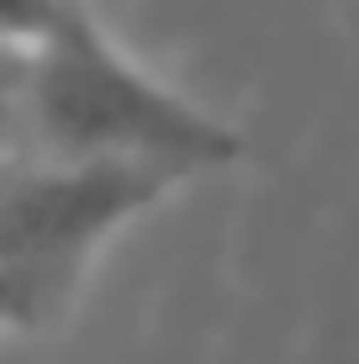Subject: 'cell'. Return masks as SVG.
Returning <instances> with one entry per match:
<instances>
[{
    "label": "cell",
    "instance_id": "obj_1",
    "mask_svg": "<svg viewBox=\"0 0 359 364\" xmlns=\"http://www.w3.org/2000/svg\"><path fill=\"white\" fill-rule=\"evenodd\" d=\"M238 154L243 137L132 64L90 0H74L32 48V159L43 164H143L185 180Z\"/></svg>",
    "mask_w": 359,
    "mask_h": 364
},
{
    "label": "cell",
    "instance_id": "obj_2",
    "mask_svg": "<svg viewBox=\"0 0 359 364\" xmlns=\"http://www.w3.org/2000/svg\"><path fill=\"white\" fill-rule=\"evenodd\" d=\"M32 164V48L0 43V169Z\"/></svg>",
    "mask_w": 359,
    "mask_h": 364
},
{
    "label": "cell",
    "instance_id": "obj_3",
    "mask_svg": "<svg viewBox=\"0 0 359 364\" xmlns=\"http://www.w3.org/2000/svg\"><path fill=\"white\" fill-rule=\"evenodd\" d=\"M74 0H0V43L37 48Z\"/></svg>",
    "mask_w": 359,
    "mask_h": 364
}]
</instances>
